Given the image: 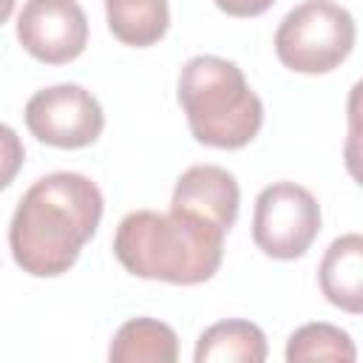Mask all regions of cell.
I'll return each mask as SVG.
<instances>
[{"label": "cell", "mask_w": 363, "mask_h": 363, "mask_svg": "<svg viewBox=\"0 0 363 363\" xmlns=\"http://www.w3.org/2000/svg\"><path fill=\"white\" fill-rule=\"evenodd\" d=\"M102 210L99 187L82 173L57 170L37 179L23 193L9 224V247L17 267L34 278L65 275L96 235Z\"/></svg>", "instance_id": "cell-1"}, {"label": "cell", "mask_w": 363, "mask_h": 363, "mask_svg": "<svg viewBox=\"0 0 363 363\" xmlns=\"http://www.w3.org/2000/svg\"><path fill=\"white\" fill-rule=\"evenodd\" d=\"M224 235L213 221L184 210H133L116 227L113 255L136 278L196 286L218 272Z\"/></svg>", "instance_id": "cell-2"}, {"label": "cell", "mask_w": 363, "mask_h": 363, "mask_svg": "<svg viewBox=\"0 0 363 363\" xmlns=\"http://www.w3.org/2000/svg\"><path fill=\"white\" fill-rule=\"evenodd\" d=\"M176 96L193 139L207 147L238 150L264 125V102L244 71L216 54H196L182 65Z\"/></svg>", "instance_id": "cell-3"}, {"label": "cell", "mask_w": 363, "mask_h": 363, "mask_svg": "<svg viewBox=\"0 0 363 363\" xmlns=\"http://www.w3.org/2000/svg\"><path fill=\"white\" fill-rule=\"evenodd\" d=\"M354 17L332 0H303L275 28V54L295 74H329L354 48Z\"/></svg>", "instance_id": "cell-4"}, {"label": "cell", "mask_w": 363, "mask_h": 363, "mask_svg": "<svg viewBox=\"0 0 363 363\" xmlns=\"http://www.w3.org/2000/svg\"><path fill=\"white\" fill-rule=\"evenodd\" d=\"M318 233L320 204L306 187L275 182L258 193L252 210V241L264 255L295 261L309 252Z\"/></svg>", "instance_id": "cell-5"}, {"label": "cell", "mask_w": 363, "mask_h": 363, "mask_svg": "<svg viewBox=\"0 0 363 363\" xmlns=\"http://www.w3.org/2000/svg\"><path fill=\"white\" fill-rule=\"evenodd\" d=\"M26 128L48 147L79 150L99 139L105 113L99 99L77 82H60L37 91L26 102Z\"/></svg>", "instance_id": "cell-6"}, {"label": "cell", "mask_w": 363, "mask_h": 363, "mask_svg": "<svg viewBox=\"0 0 363 363\" xmlns=\"http://www.w3.org/2000/svg\"><path fill=\"white\" fill-rule=\"evenodd\" d=\"M17 40L45 65H65L88 45V17L77 0H26L17 14Z\"/></svg>", "instance_id": "cell-7"}, {"label": "cell", "mask_w": 363, "mask_h": 363, "mask_svg": "<svg viewBox=\"0 0 363 363\" xmlns=\"http://www.w3.org/2000/svg\"><path fill=\"white\" fill-rule=\"evenodd\" d=\"M238 204H241V190L235 176L227 167L218 164H193L187 167L173 187L170 207L184 210L193 216H201L230 233V227L238 218Z\"/></svg>", "instance_id": "cell-8"}, {"label": "cell", "mask_w": 363, "mask_h": 363, "mask_svg": "<svg viewBox=\"0 0 363 363\" xmlns=\"http://www.w3.org/2000/svg\"><path fill=\"white\" fill-rule=\"evenodd\" d=\"M318 284L332 306H340L349 315L363 312V235L360 233L337 235L326 247L318 269Z\"/></svg>", "instance_id": "cell-9"}, {"label": "cell", "mask_w": 363, "mask_h": 363, "mask_svg": "<svg viewBox=\"0 0 363 363\" xmlns=\"http://www.w3.org/2000/svg\"><path fill=\"white\" fill-rule=\"evenodd\" d=\"M196 363H264L267 337L258 323L230 318L207 326L193 352Z\"/></svg>", "instance_id": "cell-10"}, {"label": "cell", "mask_w": 363, "mask_h": 363, "mask_svg": "<svg viewBox=\"0 0 363 363\" xmlns=\"http://www.w3.org/2000/svg\"><path fill=\"white\" fill-rule=\"evenodd\" d=\"M179 337L173 326L156 318H130L125 320L108 349L111 363H176Z\"/></svg>", "instance_id": "cell-11"}, {"label": "cell", "mask_w": 363, "mask_h": 363, "mask_svg": "<svg viewBox=\"0 0 363 363\" xmlns=\"http://www.w3.org/2000/svg\"><path fill=\"white\" fill-rule=\"evenodd\" d=\"M111 34L133 48L156 45L170 26L167 0H105Z\"/></svg>", "instance_id": "cell-12"}, {"label": "cell", "mask_w": 363, "mask_h": 363, "mask_svg": "<svg viewBox=\"0 0 363 363\" xmlns=\"http://www.w3.org/2000/svg\"><path fill=\"white\" fill-rule=\"evenodd\" d=\"M284 357H286V363H303V360L352 363L357 357V349L346 329L326 323V320H315V323H303L301 329H295L289 335Z\"/></svg>", "instance_id": "cell-13"}, {"label": "cell", "mask_w": 363, "mask_h": 363, "mask_svg": "<svg viewBox=\"0 0 363 363\" xmlns=\"http://www.w3.org/2000/svg\"><path fill=\"white\" fill-rule=\"evenodd\" d=\"M23 162H26L23 139L17 136L14 128L0 122V190H6L14 182V176L20 173Z\"/></svg>", "instance_id": "cell-14"}, {"label": "cell", "mask_w": 363, "mask_h": 363, "mask_svg": "<svg viewBox=\"0 0 363 363\" xmlns=\"http://www.w3.org/2000/svg\"><path fill=\"white\" fill-rule=\"evenodd\" d=\"M224 14L230 17H258L264 14L275 0H213Z\"/></svg>", "instance_id": "cell-15"}, {"label": "cell", "mask_w": 363, "mask_h": 363, "mask_svg": "<svg viewBox=\"0 0 363 363\" xmlns=\"http://www.w3.org/2000/svg\"><path fill=\"white\" fill-rule=\"evenodd\" d=\"M11 11H14V0H0V26L11 17Z\"/></svg>", "instance_id": "cell-16"}]
</instances>
